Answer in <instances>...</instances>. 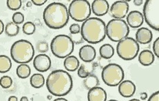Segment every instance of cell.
I'll return each instance as SVG.
<instances>
[{
  "instance_id": "cell-1",
  "label": "cell",
  "mask_w": 159,
  "mask_h": 101,
  "mask_svg": "<svg viewBox=\"0 0 159 101\" xmlns=\"http://www.w3.org/2000/svg\"><path fill=\"white\" fill-rule=\"evenodd\" d=\"M46 83L49 92L55 96L67 95L73 86L72 77L63 70L52 71L48 76Z\"/></svg>"
},
{
  "instance_id": "cell-2",
  "label": "cell",
  "mask_w": 159,
  "mask_h": 101,
  "mask_svg": "<svg viewBox=\"0 0 159 101\" xmlns=\"http://www.w3.org/2000/svg\"><path fill=\"white\" fill-rule=\"evenodd\" d=\"M43 19L47 26L51 29H61L68 23V8L62 3L52 2L44 9Z\"/></svg>"
},
{
  "instance_id": "cell-3",
  "label": "cell",
  "mask_w": 159,
  "mask_h": 101,
  "mask_svg": "<svg viewBox=\"0 0 159 101\" xmlns=\"http://www.w3.org/2000/svg\"><path fill=\"white\" fill-rule=\"evenodd\" d=\"M106 25L101 18H89L83 23L80 34L83 40L90 44L99 43L106 36Z\"/></svg>"
},
{
  "instance_id": "cell-4",
  "label": "cell",
  "mask_w": 159,
  "mask_h": 101,
  "mask_svg": "<svg viewBox=\"0 0 159 101\" xmlns=\"http://www.w3.org/2000/svg\"><path fill=\"white\" fill-rule=\"evenodd\" d=\"M11 55L18 64H27L33 60L34 49L32 43L26 40L16 41L11 48Z\"/></svg>"
},
{
  "instance_id": "cell-5",
  "label": "cell",
  "mask_w": 159,
  "mask_h": 101,
  "mask_svg": "<svg viewBox=\"0 0 159 101\" xmlns=\"http://www.w3.org/2000/svg\"><path fill=\"white\" fill-rule=\"evenodd\" d=\"M52 54L58 58H66L74 50V43L70 38L64 34L56 36L50 43Z\"/></svg>"
},
{
  "instance_id": "cell-6",
  "label": "cell",
  "mask_w": 159,
  "mask_h": 101,
  "mask_svg": "<svg viewBox=\"0 0 159 101\" xmlns=\"http://www.w3.org/2000/svg\"><path fill=\"white\" fill-rule=\"evenodd\" d=\"M106 36L112 42H120L129 35V28L123 19L110 20L106 25Z\"/></svg>"
},
{
  "instance_id": "cell-7",
  "label": "cell",
  "mask_w": 159,
  "mask_h": 101,
  "mask_svg": "<svg viewBox=\"0 0 159 101\" xmlns=\"http://www.w3.org/2000/svg\"><path fill=\"white\" fill-rule=\"evenodd\" d=\"M124 71L121 66L116 64H109L105 66L101 77L105 84L110 87L119 86L123 81Z\"/></svg>"
},
{
  "instance_id": "cell-8",
  "label": "cell",
  "mask_w": 159,
  "mask_h": 101,
  "mask_svg": "<svg viewBox=\"0 0 159 101\" xmlns=\"http://www.w3.org/2000/svg\"><path fill=\"white\" fill-rule=\"evenodd\" d=\"M69 17L78 22H84L91 14V7L86 0H74L68 9Z\"/></svg>"
},
{
  "instance_id": "cell-9",
  "label": "cell",
  "mask_w": 159,
  "mask_h": 101,
  "mask_svg": "<svg viewBox=\"0 0 159 101\" xmlns=\"http://www.w3.org/2000/svg\"><path fill=\"white\" fill-rule=\"evenodd\" d=\"M116 52L124 60H132L138 55L139 45L132 38L127 37L119 42L116 46Z\"/></svg>"
},
{
  "instance_id": "cell-10",
  "label": "cell",
  "mask_w": 159,
  "mask_h": 101,
  "mask_svg": "<svg viewBox=\"0 0 159 101\" xmlns=\"http://www.w3.org/2000/svg\"><path fill=\"white\" fill-rule=\"evenodd\" d=\"M144 20L149 27L156 31H159V1L148 0L143 7Z\"/></svg>"
},
{
  "instance_id": "cell-11",
  "label": "cell",
  "mask_w": 159,
  "mask_h": 101,
  "mask_svg": "<svg viewBox=\"0 0 159 101\" xmlns=\"http://www.w3.org/2000/svg\"><path fill=\"white\" fill-rule=\"evenodd\" d=\"M129 4L125 1L114 2L109 9V14L115 19H123L128 13Z\"/></svg>"
},
{
  "instance_id": "cell-12",
  "label": "cell",
  "mask_w": 159,
  "mask_h": 101,
  "mask_svg": "<svg viewBox=\"0 0 159 101\" xmlns=\"http://www.w3.org/2000/svg\"><path fill=\"white\" fill-rule=\"evenodd\" d=\"M33 66L37 71L45 72L51 67V59L48 55L41 53L34 58Z\"/></svg>"
},
{
  "instance_id": "cell-13",
  "label": "cell",
  "mask_w": 159,
  "mask_h": 101,
  "mask_svg": "<svg viewBox=\"0 0 159 101\" xmlns=\"http://www.w3.org/2000/svg\"><path fill=\"white\" fill-rule=\"evenodd\" d=\"M144 18L141 12L133 10L127 16V24L132 28H139L143 24Z\"/></svg>"
},
{
  "instance_id": "cell-14",
  "label": "cell",
  "mask_w": 159,
  "mask_h": 101,
  "mask_svg": "<svg viewBox=\"0 0 159 101\" xmlns=\"http://www.w3.org/2000/svg\"><path fill=\"white\" fill-rule=\"evenodd\" d=\"M90 7L94 14L98 17L106 15L110 9L109 4L106 0H94Z\"/></svg>"
},
{
  "instance_id": "cell-15",
  "label": "cell",
  "mask_w": 159,
  "mask_h": 101,
  "mask_svg": "<svg viewBox=\"0 0 159 101\" xmlns=\"http://www.w3.org/2000/svg\"><path fill=\"white\" fill-rule=\"evenodd\" d=\"M79 55L82 61L90 63L96 58V50L91 45H84L79 49Z\"/></svg>"
},
{
  "instance_id": "cell-16",
  "label": "cell",
  "mask_w": 159,
  "mask_h": 101,
  "mask_svg": "<svg viewBox=\"0 0 159 101\" xmlns=\"http://www.w3.org/2000/svg\"><path fill=\"white\" fill-rule=\"evenodd\" d=\"M136 86L129 80L123 81L119 85V92L124 98H129L134 94Z\"/></svg>"
},
{
  "instance_id": "cell-17",
  "label": "cell",
  "mask_w": 159,
  "mask_h": 101,
  "mask_svg": "<svg viewBox=\"0 0 159 101\" xmlns=\"http://www.w3.org/2000/svg\"><path fill=\"white\" fill-rule=\"evenodd\" d=\"M135 40L137 43L145 45V44L149 43L153 38L152 31L149 30L147 27H141L138 29L135 34Z\"/></svg>"
},
{
  "instance_id": "cell-18",
  "label": "cell",
  "mask_w": 159,
  "mask_h": 101,
  "mask_svg": "<svg viewBox=\"0 0 159 101\" xmlns=\"http://www.w3.org/2000/svg\"><path fill=\"white\" fill-rule=\"evenodd\" d=\"M106 100L107 93L103 88L96 87L88 91V101H106Z\"/></svg>"
},
{
  "instance_id": "cell-19",
  "label": "cell",
  "mask_w": 159,
  "mask_h": 101,
  "mask_svg": "<svg viewBox=\"0 0 159 101\" xmlns=\"http://www.w3.org/2000/svg\"><path fill=\"white\" fill-rule=\"evenodd\" d=\"M154 59V53L149 50H143L139 55V62L141 65L145 66H150L153 64Z\"/></svg>"
},
{
  "instance_id": "cell-20",
  "label": "cell",
  "mask_w": 159,
  "mask_h": 101,
  "mask_svg": "<svg viewBox=\"0 0 159 101\" xmlns=\"http://www.w3.org/2000/svg\"><path fill=\"white\" fill-rule=\"evenodd\" d=\"M64 67L68 71L74 72L77 71L79 66V59L74 55H70L65 58L63 62Z\"/></svg>"
},
{
  "instance_id": "cell-21",
  "label": "cell",
  "mask_w": 159,
  "mask_h": 101,
  "mask_svg": "<svg viewBox=\"0 0 159 101\" xmlns=\"http://www.w3.org/2000/svg\"><path fill=\"white\" fill-rule=\"evenodd\" d=\"M99 54L101 58L105 59H109L114 54V49L110 44H104L100 47Z\"/></svg>"
},
{
  "instance_id": "cell-22",
  "label": "cell",
  "mask_w": 159,
  "mask_h": 101,
  "mask_svg": "<svg viewBox=\"0 0 159 101\" xmlns=\"http://www.w3.org/2000/svg\"><path fill=\"white\" fill-rule=\"evenodd\" d=\"M83 83H84V87L87 90H90L94 87L99 86V81H98V79L96 75L94 74H90L88 77L85 79Z\"/></svg>"
},
{
  "instance_id": "cell-23",
  "label": "cell",
  "mask_w": 159,
  "mask_h": 101,
  "mask_svg": "<svg viewBox=\"0 0 159 101\" xmlns=\"http://www.w3.org/2000/svg\"><path fill=\"white\" fill-rule=\"evenodd\" d=\"M30 85L34 88H41L45 84V78L43 75L39 73L34 74L30 77Z\"/></svg>"
},
{
  "instance_id": "cell-24",
  "label": "cell",
  "mask_w": 159,
  "mask_h": 101,
  "mask_svg": "<svg viewBox=\"0 0 159 101\" xmlns=\"http://www.w3.org/2000/svg\"><path fill=\"white\" fill-rule=\"evenodd\" d=\"M12 68L11 59L6 55H0V73H6Z\"/></svg>"
},
{
  "instance_id": "cell-25",
  "label": "cell",
  "mask_w": 159,
  "mask_h": 101,
  "mask_svg": "<svg viewBox=\"0 0 159 101\" xmlns=\"http://www.w3.org/2000/svg\"><path fill=\"white\" fill-rule=\"evenodd\" d=\"M16 72L18 77L20 79H26L30 76L31 70L30 66L27 64H21L18 66Z\"/></svg>"
},
{
  "instance_id": "cell-26",
  "label": "cell",
  "mask_w": 159,
  "mask_h": 101,
  "mask_svg": "<svg viewBox=\"0 0 159 101\" xmlns=\"http://www.w3.org/2000/svg\"><path fill=\"white\" fill-rule=\"evenodd\" d=\"M4 31L6 35L8 36H15L20 32V27L18 25L14 23L13 22H10L6 25Z\"/></svg>"
},
{
  "instance_id": "cell-27",
  "label": "cell",
  "mask_w": 159,
  "mask_h": 101,
  "mask_svg": "<svg viewBox=\"0 0 159 101\" xmlns=\"http://www.w3.org/2000/svg\"><path fill=\"white\" fill-rule=\"evenodd\" d=\"M90 66H91V64L89 63L88 67L84 64H83L79 66V68H78V72H77V75L79 77L82 79H85L87 77H88V76L91 74V71H92V70H90V69H89L90 68Z\"/></svg>"
},
{
  "instance_id": "cell-28",
  "label": "cell",
  "mask_w": 159,
  "mask_h": 101,
  "mask_svg": "<svg viewBox=\"0 0 159 101\" xmlns=\"http://www.w3.org/2000/svg\"><path fill=\"white\" fill-rule=\"evenodd\" d=\"M35 25L31 21L26 22V23L24 24L23 27H22L23 32L25 34H26V35H32V34H33L34 31H35Z\"/></svg>"
},
{
  "instance_id": "cell-29",
  "label": "cell",
  "mask_w": 159,
  "mask_h": 101,
  "mask_svg": "<svg viewBox=\"0 0 159 101\" xmlns=\"http://www.w3.org/2000/svg\"><path fill=\"white\" fill-rule=\"evenodd\" d=\"M12 84V79L9 76H3L0 79V86L4 89H8L11 87Z\"/></svg>"
},
{
  "instance_id": "cell-30",
  "label": "cell",
  "mask_w": 159,
  "mask_h": 101,
  "mask_svg": "<svg viewBox=\"0 0 159 101\" xmlns=\"http://www.w3.org/2000/svg\"><path fill=\"white\" fill-rule=\"evenodd\" d=\"M8 8L12 10H17L21 8V0H8L6 2Z\"/></svg>"
},
{
  "instance_id": "cell-31",
  "label": "cell",
  "mask_w": 159,
  "mask_h": 101,
  "mask_svg": "<svg viewBox=\"0 0 159 101\" xmlns=\"http://www.w3.org/2000/svg\"><path fill=\"white\" fill-rule=\"evenodd\" d=\"M37 49L41 54H44V53H46L49 49L48 43L46 41H41L37 44Z\"/></svg>"
},
{
  "instance_id": "cell-32",
  "label": "cell",
  "mask_w": 159,
  "mask_h": 101,
  "mask_svg": "<svg viewBox=\"0 0 159 101\" xmlns=\"http://www.w3.org/2000/svg\"><path fill=\"white\" fill-rule=\"evenodd\" d=\"M12 21L16 25H20L23 23L24 21V14L20 12H17L12 15Z\"/></svg>"
},
{
  "instance_id": "cell-33",
  "label": "cell",
  "mask_w": 159,
  "mask_h": 101,
  "mask_svg": "<svg viewBox=\"0 0 159 101\" xmlns=\"http://www.w3.org/2000/svg\"><path fill=\"white\" fill-rule=\"evenodd\" d=\"M69 30L71 34H77L80 33L81 27L80 25L77 23H73L70 26Z\"/></svg>"
},
{
  "instance_id": "cell-34",
  "label": "cell",
  "mask_w": 159,
  "mask_h": 101,
  "mask_svg": "<svg viewBox=\"0 0 159 101\" xmlns=\"http://www.w3.org/2000/svg\"><path fill=\"white\" fill-rule=\"evenodd\" d=\"M72 36H70L71 40H72L73 43H76V44H80L83 42V38L81 35V34H71Z\"/></svg>"
},
{
  "instance_id": "cell-35",
  "label": "cell",
  "mask_w": 159,
  "mask_h": 101,
  "mask_svg": "<svg viewBox=\"0 0 159 101\" xmlns=\"http://www.w3.org/2000/svg\"><path fill=\"white\" fill-rule=\"evenodd\" d=\"M153 51L157 58H159V38H157L153 44Z\"/></svg>"
},
{
  "instance_id": "cell-36",
  "label": "cell",
  "mask_w": 159,
  "mask_h": 101,
  "mask_svg": "<svg viewBox=\"0 0 159 101\" xmlns=\"http://www.w3.org/2000/svg\"><path fill=\"white\" fill-rule=\"evenodd\" d=\"M148 101H159V91H157L152 94Z\"/></svg>"
},
{
  "instance_id": "cell-37",
  "label": "cell",
  "mask_w": 159,
  "mask_h": 101,
  "mask_svg": "<svg viewBox=\"0 0 159 101\" xmlns=\"http://www.w3.org/2000/svg\"><path fill=\"white\" fill-rule=\"evenodd\" d=\"M47 0H32L31 2L35 6H42L46 3Z\"/></svg>"
},
{
  "instance_id": "cell-38",
  "label": "cell",
  "mask_w": 159,
  "mask_h": 101,
  "mask_svg": "<svg viewBox=\"0 0 159 101\" xmlns=\"http://www.w3.org/2000/svg\"><path fill=\"white\" fill-rule=\"evenodd\" d=\"M133 3L134 4L135 6H141V5L143 4V0H134Z\"/></svg>"
},
{
  "instance_id": "cell-39",
  "label": "cell",
  "mask_w": 159,
  "mask_h": 101,
  "mask_svg": "<svg viewBox=\"0 0 159 101\" xmlns=\"http://www.w3.org/2000/svg\"><path fill=\"white\" fill-rule=\"evenodd\" d=\"M4 24L3 23L2 20H0V35L3 33V31H4Z\"/></svg>"
},
{
  "instance_id": "cell-40",
  "label": "cell",
  "mask_w": 159,
  "mask_h": 101,
  "mask_svg": "<svg viewBox=\"0 0 159 101\" xmlns=\"http://www.w3.org/2000/svg\"><path fill=\"white\" fill-rule=\"evenodd\" d=\"M148 98V94H146L145 92H143V93H141V99H142V100H145L146 99H147Z\"/></svg>"
},
{
  "instance_id": "cell-41",
  "label": "cell",
  "mask_w": 159,
  "mask_h": 101,
  "mask_svg": "<svg viewBox=\"0 0 159 101\" xmlns=\"http://www.w3.org/2000/svg\"><path fill=\"white\" fill-rule=\"evenodd\" d=\"M8 101H18V99H17V98L16 97V96H12L9 97Z\"/></svg>"
},
{
  "instance_id": "cell-42",
  "label": "cell",
  "mask_w": 159,
  "mask_h": 101,
  "mask_svg": "<svg viewBox=\"0 0 159 101\" xmlns=\"http://www.w3.org/2000/svg\"><path fill=\"white\" fill-rule=\"evenodd\" d=\"M53 101H68V100H66V99H63V98H58V99L54 100Z\"/></svg>"
},
{
  "instance_id": "cell-43",
  "label": "cell",
  "mask_w": 159,
  "mask_h": 101,
  "mask_svg": "<svg viewBox=\"0 0 159 101\" xmlns=\"http://www.w3.org/2000/svg\"><path fill=\"white\" fill-rule=\"evenodd\" d=\"M20 101H28V99L26 96H23L20 99Z\"/></svg>"
},
{
  "instance_id": "cell-44",
  "label": "cell",
  "mask_w": 159,
  "mask_h": 101,
  "mask_svg": "<svg viewBox=\"0 0 159 101\" xmlns=\"http://www.w3.org/2000/svg\"><path fill=\"white\" fill-rule=\"evenodd\" d=\"M129 101H140V100H138V99H132V100H129Z\"/></svg>"
},
{
  "instance_id": "cell-45",
  "label": "cell",
  "mask_w": 159,
  "mask_h": 101,
  "mask_svg": "<svg viewBox=\"0 0 159 101\" xmlns=\"http://www.w3.org/2000/svg\"><path fill=\"white\" fill-rule=\"evenodd\" d=\"M31 3H32V2H28V4H27V6H31Z\"/></svg>"
},
{
  "instance_id": "cell-46",
  "label": "cell",
  "mask_w": 159,
  "mask_h": 101,
  "mask_svg": "<svg viewBox=\"0 0 159 101\" xmlns=\"http://www.w3.org/2000/svg\"><path fill=\"white\" fill-rule=\"evenodd\" d=\"M108 101H118V100H108Z\"/></svg>"
}]
</instances>
